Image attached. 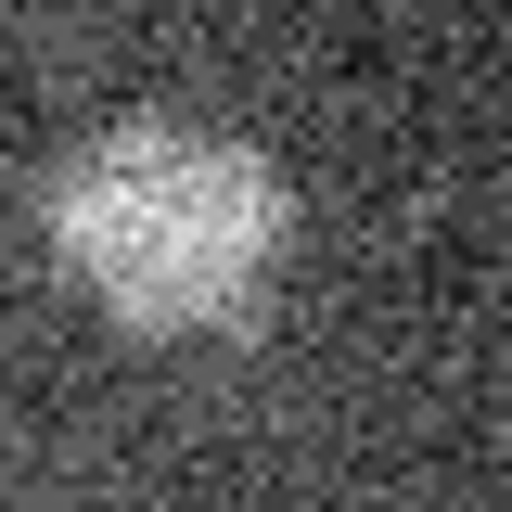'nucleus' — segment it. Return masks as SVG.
<instances>
[{"instance_id": "1", "label": "nucleus", "mask_w": 512, "mask_h": 512, "mask_svg": "<svg viewBox=\"0 0 512 512\" xmlns=\"http://www.w3.org/2000/svg\"><path fill=\"white\" fill-rule=\"evenodd\" d=\"M39 231H52V256L116 320H141V333H205V320H231V308L269 295L295 205H282V167L269 154L218 141V128L128 116V128H90L77 154H52Z\"/></svg>"}]
</instances>
